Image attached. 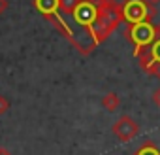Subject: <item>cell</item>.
Masks as SVG:
<instances>
[{"label":"cell","mask_w":160,"mask_h":155,"mask_svg":"<svg viewBox=\"0 0 160 155\" xmlns=\"http://www.w3.org/2000/svg\"><path fill=\"white\" fill-rule=\"evenodd\" d=\"M111 131H113V134H115L121 142H130V140H134V138L138 136L139 125H138V121L132 119L130 115H121V117L113 123Z\"/></svg>","instance_id":"6"},{"label":"cell","mask_w":160,"mask_h":155,"mask_svg":"<svg viewBox=\"0 0 160 155\" xmlns=\"http://www.w3.org/2000/svg\"><path fill=\"white\" fill-rule=\"evenodd\" d=\"M134 155H160V147H156V146L149 140V142H145Z\"/></svg>","instance_id":"8"},{"label":"cell","mask_w":160,"mask_h":155,"mask_svg":"<svg viewBox=\"0 0 160 155\" xmlns=\"http://www.w3.org/2000/svg\"><path fill=\"white\" fill-rule=\"evenodd\" d=\"M34 6H36V10H38L43 17H47V19L51 21V25H53L57 30H60L66 38L70 36L68 23H66L64 15L60 13V0H34Z\"/></svg>","instance_id":"5"},{"label":"cell","mask_w":160,"mask_h":155,"mask_svg":"<svg viewBox=\"0 0 160 155\" xmlns=\"http://www.w3.org/2000/svg\"><path fill=\"white\" fill-rule=\"evenodd\" d=\"M122 21V13H121V4H117L115 0H108L104 6L98 8V17H96V23H94V38H96V44L104 42L115 29L117 25Z\"/></svg>","instance_id":"1"},{"label":"cell","mask_w":160,"mask_h":155,"mask_svg":"<svg viewBox=\"0 0 160 155\" xmlns=\"http://www.w3.org/2000/svg\"><path fill=\"white\" fill-rule=\"evenodd\" d=\"M6 8H8V0H0V13H2Z\"/></svg>","instance_id":"12"},{"label":"cell","mask_w":160,"mask_h":155,"mask_svg":"<svg viewBox=\"0 0 160 155\" xmlns=\"http://www.w3.org/2000/svg\"><path fill=\"white\" fill-rule=\"evenodd\" d=\"M0 155H12V151L8 147H4V146H0Z\"/></svg>","instance_id":"13"},{"label":"cell","mask_w":160,"mask_h":155,"mask_svg":"<svg viewBox=\"0 0 160 155\" xmlns=\"http://www.w3.org/2000/svg\"><path fill=\"white\" fill-rule=\"evenodd\" d=\"M147 2H149V4H151V6H152V8H154V6H156V4H158V2H160V0H147Z\"/></svg>","instance_id":"14"},{"label":"cell","mask_w":160,"mask_h":155,"mask_svg":"<svg viewBox=\"0 0 160 155\" xmlns=\"http://www.w3.org/2000/svg\"><path fill=\"white\" fill-rule=\"evenodd\" d=\"M102 106H104L108 112H115V110L121 106V99H119V95H117V93H108V95H104V99H102Z\"/></svg>","instance_id":"7"},{"label":"cell","mask_w":160,"mask_h":155,"mask_svg":"<svg viewBox=\"0 0 160 155\" xmlns=\"http://www.w3.org/2000/svg\"><path fill=\"white\" fill-rule=\"evenodd\" d=\"M124 36L134 44V55L138 57L141 53V49L147 47L154 40V36H156V25L151 23V21H141V23L128 25Z\"/></svg>","instance_id":"2"},{"label":"cell","mask_w":160,"mask_h":155,"mask_svg":"<svg viewBox=\"0 0 160 155\" xmlns=\"http://www.w3.org/2000/svg\"><path fill=\"white\" fill-rule=\"evenodd\" d=\"M121 13L126 25H134L141 21H152L154 8L147 0H124V4H121Z\"/></svg>","instance_id":"4"},{"label":"cell","mask_w":160,"mask_h":155,"mask_svg":"<svg viewBox=\"0 0 160 155\" xmlns=\"http://www.w3.org/2000/svg\"><path fill=\"white\" fill-rule=\"evenodd\" d=\"M8 110H10V100L6 97H0V115L6 114Z\"/></svg>","instance_id":"10"},{"label":"cell","mask_w":160,"mask_h":155,"mask_svg":"<svg viewBox=\"0 0 160 155\" xmlns=\"http://www.w3.org/2000/svg\"><path fill=\"white\" fill-rule=\"evenodd\" d=\"M139 64L143 68L145 74L154 76L160 80V25H156V36L154 40L141 49V53L138 55Z\"/></svg>","instance_id":"3"},{"label":"cell","mask_w":160,"mask_h":155,"mask_svg":"<svg viewBox=\"0 0 160 155\" xmlns=\"http://www.w3.org/2000/svg\"><path fill=\"white\" fill-rule=\"evenodd\" d=\"M152 102L156 104V108H160V87L152 93Z\"/></svg>","instance_id":"11"},{"label":"cell","mask_w":160,"mask_h":155,"mask_svg":"<svg viewBox=\"0 0 160 155\" xmlns=\"http://www.w3.org/2000/svg\"><path fill=\"white\" fill-rule=\"evenodd\" d=\"M79 2H81V0H60V13L68 17V15L72 13V10H73Z\"/></svg>","instance_id":"9"}]
</instances>
